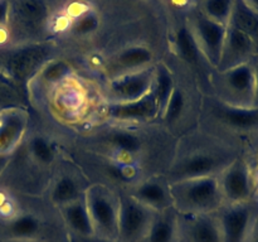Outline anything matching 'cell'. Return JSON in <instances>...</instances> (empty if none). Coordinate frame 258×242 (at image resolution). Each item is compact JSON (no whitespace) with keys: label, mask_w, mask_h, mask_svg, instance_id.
<instances>
[{"label":"cell","mask_w":258,"mask_h":242,"mask_svg":"<svg viewBox=\"0 0 258 242\" xmlns=\"http://www.w3.org/2000/svg\"><path fill=\"white\" fill-rule=\"evenodd\" d=\"M87 187L80 174L73 171H57L50 178L45 193L48 194L50 203L58 209L59 207L82 198Z\"/></svg>","instance_id":"22"},{"label":"cell","mask_w":258,"mask_h":242,"mask_svg":"<svg viewBox=\"0 0 258 242\" xmlns=\"http://www.w3.org/2000/svg\"><path fill=\"white\" fill-rule=\"evenodd\" d=\"M254 48H256V42L253 38L249 37L243 30L228 24L221 62L216 71L228 70L241 63L249 62Z\"/></svg>","instance_id":"21"},{"label":"cell","mask_w":258,"mask_h":242,"mask_svg":"<svg viewBox=\"0 0 258 242\" xmlns=\"http://www.w3.org/2000/svg\"><path fill=\"white\" fill-rule=\"evenodd\" d=\"M63 222L71 232L77 237L95 236L92 221L86 206L85 196L75 202L66 204L58 208Z\"/></svg>","instance_id":"26"},{"label":"cell","mask_w":258,"mask_h":242,"mask_svg":"<svg viewBox=\"0 0 258 242\" xmlns=\"http://www.w3.org/2000/svg\"><path fill=\"white\" fill-rule=\"evenodd\" d=\"M49 101H52V107L57 115L73 121L86 113L91 100L85 86L73 75L53 91Z\"/></svg>","instance_id":"13"},{"label":"cell","mask_w":258,"mask_h":242,"mask_svg":"<svg viewBox=\"0 0 258 242\" xmlns=\"http://www.w3.org/2000/svg\"><path fill=\"white\" fill-rule=\"evenodd\" d=\"M253 209L246 203H224L216 212L223 242H247L254 219Z\"/></svg>","instance_id":"15"},{"label":"cell","mask_w":258,"mask_h":242,"mask_svg":"<svg viewBox=\"0 0 258 242\" xmlns=\"http://www.w3.org/2000/svg\"><path fill=\"white\" fill-rule=\"evenodd\" d=\"M155 212L134 199L126 191L118 193L117 239L141 242L150 227Z\"/></svg>","instance_id":"11"},{"label":"cell","mask_w":258,"mask_h":242,"mask_svg":"<svg viewBox=\"0 0 258 242\" xmlns=\"http://www.w3.org/2000/svg\"><path fill=\"white\" fill-rule=\"evenodd\" d=\"M155 65L106 81L101 92L102 102H130L148 95L153 88Z\"/></svg>","instance_id":"10"},{"label":"cell","mask_w":258,"mask_h":242,"mask_svg":"<svg viewBox=\"0 0 258 242\" xmlns=\"http://www.w3.org/2000/svg\"><path fill=\"white\" fill-rule=\"evenodd\" d=\"M4 242H17V241H4ZM32 242H34V241H32Z\"/></svg>","instance_id":"39"},{"label":"cell","mask_w":258,"mask_h":242,"mask_svg":"<svg viewBox=\"0 0 258 242\" xmlns=\"http://www.w3.org/2000/svg\"><path fill=\"white\" fill-rule=\"evenodd\" d=\"M179 238L184 242H223L216 213L179 214Z\"/></svg>","instance_id":"19"},{"label":"cell","mask_w":258,"mask_h":242,"mask_svg":"<svg viewBox=\"0 0 258 242\" xmlns=\"http://www.w3.org/2000/svg\"><path fill=\"white\" fill-rule=\"evenodd\" d=\"M49 9L44 0H13L9 2V23L12 30L24 43L39 42L49 27Z\"/></svg>","instance_id":"8"},{"label":"cell","mask_w":258,"mask_h":242,"mask_svg":"<svg viewBox=\"0 0 258 242\" xmlns=\"http://www.w3.org/2000/svg\"><path fill=\"white\" fill-rule=\"evenodd\" d=\"M19 212H22L18 206V201L10 189L0 187V218L3 222L13 218Z\"/></svg>","instance_id":"32"},{"label":"cell","mask_w":258,"mask_h":242,"mask_svg":"<svg viewBox=\"0 0 258 242\" xmlns=\"http://www.w3.org/2000/svg\"><path fill=\"white\" fill-rule=\"evenodd\" d=\"M169 188L179 214L216 213L224 204L217 175L183 179L170 183Z\"/></svg>","instance_id":"3"},{"label":"cell","mask_w":258,"mask_h":242,"mask_svg":"<svg viewBox=\"0 0 258 242\" xmlns=\"http://www.w3.org/2000/svg\"><path fill=\"white\" fill-rule=\"evenodd\" d=\"M212 93L228 105L254 106L253 63L244 62L224 71H213L209 78Z\"/></svg>","instance_id":"5"},{"label":"cell","mask_w":258,"mask_h":242,"mask_svg":"<svg viewBox=\"0 0 258 242\" xmlns=\"http://www.w3.org/2000/svg\"><path fill=\"white\" fill-rule=\"evenodd\" d=\"M78 242H120L118 239L102 238V237L91 236V237H77Z\"/></svg>","instance_id":"36"},{"label":"cell","mask_w":258,"mask_h":242,"mask_svg":"<svg viewBox=\"0 0 258 242\" xmlns=\"http://www.w3.org/2000/svg\"><path fill=\"white\" fill-rule=\"evenodd\" d=\"M243 2L249 9H252L258 14V0H243Z\"/></svg>","instance_id":"38"},{"label":"cell","mask_w":258,"mask_h":242,"mask_svg":"<svg viewBox=\"0 0 258 242\" xmlns=\"http://www.w3.org/2000/svg\"><path fill=\"white\" fill-rule=\"evenodd\" d=\"M25 153L27 158L39 168L50 170L57 160V150L49 138L42 134H33L25 138Z\"/></svg>","instance_id":"27"},{"label":"cell","mask_w":258,"mask_h":242,"mask_svg":"<svg viewBox=\"0 0 258 242\" xmlns=\"http://www.w3.org/2000/svg\"><path fill=\"white\" fill-rule=\"evenodd\" d=\"M234 159L223 151L213 133L197 128L178 139L170 164L161 175L169 184L183 179L218 175Z\"/></svg>","instance_id":"1"},{"label":"cell","mask_w":258,"mask_h":242,"mask_svg":"<svg viewBox=\"0 0 258 242\" xmlns=\"http://www.w3.org/2000/svg\"><path fill=\"white\" fill-rule=\"evenodd\" d=\"M188 25L204 58L208 65L216 71L221 62L228 25L209 19L199 9L190 15Z\"/></svg>","instance_id":"12"},{"label":"cell","mask_w":258,"mask_h":242,"mask_svg":"<svg viewBox=\"0 0 258 242\" xmlns=\"http://www.w3.org/2000/svg\"><path fill=\"white\" fill-rule=\"evenodd\" d=\"M247 242H258V213L254 214L253 223H252L251 231H249Z\"/></svg>","instance_id":"34"},{"label":"cell","mask_w":258,"mask_h":242,"mask_svg":"<svg viewBox=\"0 0 258 242\" xmlns=\"http://www.w3.org/2000/svg\"><path fill=\"white\" fill-rule=\"evenodd\" d=\"M97 112L105 121L112 123L115 125L126 126L153 124L160 117L158 101L153 91H150L143 98L130 101V102H102L98 106Z\"/></svg>","instance_id":"9"},{"label":"cell","mask_w":258,"mask_h":242,"mask_svg":"<svg viewBox=\"0 0 258 242\" xmlns=\"http://www.w3.org/2000/svg\"><path fill=\"white\" fill-rule=\"evenodd\" d=\"M30 116L25 107L0 110V154L13 155L27 138Z\"/></svg>","instance_id":"17"},{"label":"cell","mask_w":258,"mask_h":242,"mask_svg":"<svg viewBox=\"0 0 258 242\" xmlns=\"http://www.w3.org/2000/svg\"><path fill=\"white\" fill-rule=\"evenodd\" d=\"M219 125L234 131H249L258 128V106L241 107L224 103L213 95L203 93L199 112V128Z\"/></svg>","instance_id":"6"},{"label":"cell","mask_w":258,"mask_h":242,"mask_svg":"<svg viewBox=\"0 0 258 242\" xmlns=\"http://www.w3.org/2000/svg\"><path fill=\"white\" fill-rule=\"evenodd\" d=\"M9 23V2L0 0V28L8 27Z\"/></svg>","instance_id":"33"},{"label":"cell","mask_w":258,"mask_h":242,"mask_svg":"<svg viewBox=\"0 0 258 242\" xmlns=\"http://www.w3.org/2000/svg\"><path fill=\"white\" fill-rule=\"evenodd\" d=\"M53 58H55V47L52 42L19 43L12 48L0 49V73L27 87Z\"/></svg>","instance_id":"2"},{"label":"cell","mask_w":258,"mask_h":242,"mask_svg":"<svg viewBox=\"0 0 258 242\" xmlns=\"http://www.w3.org/2000/svg\"><path fill=\"white\" fill-rule=\"evenodd\" d=\"M217 176L224 203H246L249 201L253 193V186L246 161L236 158Z\"/></svg>","instance_id":"14"},{"label":"cell","mask_w":258,"mask_h":242,"mask_svg":"<svg viewBox=\"0 0 258 242\" xmlns=\"http://www.w3.org/2000/svg\"><path fill=\"white\" fill-rule=\"evenodd\" d=\"M179 241V213L176 209L169 208L155 212L150 227L141 242H178Z\"/></svg>","instance_id":"25"},{"label":"cell","mask_w":258,"mask_h":242,"mask_svg":"<svg viewBox=\"0 0 258 242\" xmlns=\"http://www.w3.org/2000/svg\"><path fill=\"white\" fill-rule=\"evenodd\" d=\"M174 50H175L176 57L179 58V60L184 63L189 68V71H191L193 75H199V77H201L207 70L214 71L208 65L203 53L199 49L198 43H197L188 24L181 25L175 32V35H174Z\"/></svg>","instance_id":"23"},{"label":"cell","mask_w":258,"mask_h":242,"mask_svg":"<svg viewBox=\"0 0 258 242\" xmlns=\"http://www.w3.org/2000/svg\"><path fill=\"white\" fill-rule=\"evenodd\" d=\"M199 90L196 81H189V83L178 82L161 112V126L173 136H183L190 131L196 130L189 124L191 121L194 126L198 128L199 112H201L202 96L194 95V91Z\"/></svg>","instance_id":"4"},{"label":"cell","mask_w":258,"mask_h":242,"mask_svg":"<svg viewBox=\"0 0 258 242\" xmlns=\"http://www.w3.org/2000/svg\"><path fill=\"white\" fill-rule=\"evenodd\" d=\"M98 27H100V17L95 9H91L73 20L70 32L78 37H82V35L92 34L98 29Z\"/></svg>","instance_id":"31"},{"label":"cell","mask_w":258,"mask_h":242,"mask_svg":"<svg viewBox=\"0 0 258 242\" xmlns=\"http://www.w3.org/2000/svg\"><path fill=\"white\" fill-rule=\"evenodd\" d=\"M155 54L149 47L143 44H134L116 52L106 65L107 80L134 71L143 70L155 65Z\"/></svg>","instance_id":"20"},{"label":"cell","mask_w":258,"mask_h":242,"mask_svg":"<svg viewBox=\"0 0 258 242\" xmlns=\"http://www.w3.org/2000/svg\"><path fill=\"white\" fill-rule=\"evenodd\" d=\"M85 201L95 228V236L117 239V192L107 184L97 182L86 188Z\"/></svg>","instance_id":"7"},{"label":"cell","mask_w":258,"mask_h":242,"mask_svg":"<svg viewBox=\"0 0 258 242\" xmlns=\"http://www.w3.org/2000/svg\"><path fill=\"white\" fill-rule=\"evenodd\" d=\"M254 68V106H258V62L253 65Z\"/></svg>","instance_id":"37"},{"label":"cell","mask_w":258,"mask_h":242,"mask_svg":"<svg viewBox=\"0 0 258 242\" xmlns=\"http://www.w3.org/2000/svg\"><path fill=\"white\" fill-rule=\"evenodd\" d=\"M43 219L33 212L22 211L13 218L3 222L2 236L4 241L32 242L42 234Z\"/></svg>","instance_id":"24"},{"label":"cell","mask_w":258,"mask_h":242,"mask_svg":"<svg viewBox=\"0 0 258 242\" xmlns=\"http://www.w3.org/2000/svg\"><path fill=\"white\" fill-rule=\"evenodd\" d=\"M81 2H87L88 3V2H90V0H81Z\"/></svg>","instance_id":"40"},{"label":"cell","mask_w":258,"mask_h":242,"mask_svg":"<svg viewBox=\"0 0 258 242\" xmlns=\"http://www.w3.org/2000/svg\"><path fill=\"white\" fill-rule=\"evenodd\" d=\"M28 90L0 73V110L10 107H25ZM27 108V107H25Z\"/></svg>","instance_id":"29"},{"label":"cell","mask_w":258,"mask_h":242,"mask_svg":"<svg viewBox=\"0 0 258 242\" xmlns=\"http://www.w3.org/2000/svg\"><path fill=\"white\" fill-rule=\"evenodd\" d=\"M175 83L176 77L174 71H171L170 67L165 65V63L156 62L155 75H154V83L151 91H153L154 96H155L156 101H158L160 115L163 112L164 107H165L166 102H168L169 97H170L171 92H173L174 87H175Z\"/></svg>","instance_id":"28"},{"label":"cell","mask_w":258,"mask_h":242,"mask_svg":"<svg viewBox=\"0 0 258 242\" xmlns=\"http://www.w3.org/2000/svg\"><path fill=\"white\" fill-rule=\"evenodd\" d=\"M125 191L154 212H161L174 207L169 183L161 174L139 179L131 183Z\"/></svg>","instance_id":"16"},{"label":"cell","mask_w":258,"mask_h":242,"mask_svg":"<svg viewBox=\"0 0 258 242\" xmlns=\"http://www.w3.org/2000/svg\"><path fill=\"white\" fill-rule=\"evenodd\" d=\"M73 75L75 71L68 60L58 57L53 58L28 83V97H34L37 102L42 98H50L53 91Z\"/></svg>","instance_id":"18"},{"label":"cell","mask_w":258,"mask_h":242,"mask_svg":"<svg viewBox=\"0 0 258 242\" xmlns=\"http://www.w3.org/2000/svg\"><path fill=\"white\" fill-rule=\"evenodd\" d=\"M14 155V154H13ZM13 155H7V154H0V176L5 173L9 164L12 163Z\"/></svg>","instance_id":"35"},{"label":"cell","mask_w":258,"mask_h":242,"mask_svg":"<svg viewBox=\"0 0 258 242\" xmlns=\"http://www.w3.org/2000/svg\"><path fill=\"white\" fill-rule=\"evenodd\" d=\"M236 0H202L201 10L207 18L221 24L228 25Z\"/></svg>","instance_id":"30"}]
</instances>
